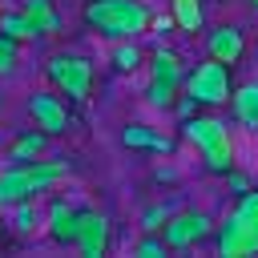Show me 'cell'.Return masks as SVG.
Returning <instances> with one entry per match:
<instances>
[{
    "label": "cell",
    "mask_w": 258,
    "mask_h": 258,
    "mask_svg": "<svg viewBox=\"0 0 258 258\" xmlns=\"http://www.w3.org/2000/svg\"><path fill=\"white\" fill-rule=\"evenodd\" d=\"M81 20L101 40H129L153 28V8L145 0H85Z\"/></svg>",
    "instance_id": "cell-1"
},
{
    "label": "cell",
    "mask_w": 258,
    "mask_h": 258,
    "mask_svg": "<svg viewBox=\"0 0 258 258\" xmlns=\"http://www.w3.org/2000/svg\"><path fill=\"white\" fill-rule=\"evenodd\" d=\"M214 234H218V254L226 258L258 254V189L238 194V206L226 214V222L214 226Z\"/></svg>",
    "instance_id": "cell-2"
},
{
    "label": "cell",
    "mask_w": 258,
    "mask_h": 258,
    "mask_svg": "<svg viewBox=\"0 0 258 258\" xmlns=\"http://www.w3.org/2000/svg\"><path fill=\"white\" fill-rule=\"evenodd\" d=\"M181 137L202 153V165L210 169V173H218V177H226V169L234 165V137H230V129H226V121H218V117H185L181 121Z\"/></svg>",
    "instance_id": "cell-3"
},
{
    "label": "cell",
    "mask_w": 258,
    "mask_h": 258,
    "mask_svg": "<svg viewBox=\"0 0 258 258\" xmlns=\"http://www.w3.org/2000/svg\"><path fill=\"white\" fill-rule=\"evenodd\" d=\"M44 77L56 93H64V101H89L93 93V60L81 52H52L44 60Z\"/></svg>",
    "instance_id": "cell-4"
},
{
    "label": "cell",
    "mask_w": 258,
    "mask_h": 258,
    "mask_svg": "<svg viewBox=\"0 0 258 258\" xmlns=\"http://www.w3.org/2000/svg\"><path fill=\"white\" fill-rule=\"evenodd\" d=\"M181 89L198 101V105H226L230 101V93H234V77H230V64L226 60H214V56H206V60H198L189 73H185V81H181Z\"/></svg>",
    "instance_id": "cell-5"
},
{
    "label": "cell",
    "mask_w": 258,
    "mask_h": 258,
    "mask_svg": "<svg viewBox=\"0 0 258 258\" xmlns=\"http://www.w3.org/2000/svg\"><path fill=\"white\" fill-rule=\"evenodd\" d=\"M214 234V218L210 214H202V210H181V214H169L165 218V226H161V238H165V246L169 250H189V246H198L202 238H210Z\"/></svg>",
    "instance_id": "cell-6"
},
{
    "label": "cell",
    "mask_w": 258,
    "mask_h": 258,
    "mask_svg": "<svg viewBox=\"0 0 258 258\" xmlns=\"http://www.w3.org/2000/svg\"><path fill=\"white\" fill-rule=\"evenodd\" d=\"M28 121L36 129H44L48 137H60L69 129V105L56 97V89H36L28 97Z\"/></svg>",
    "instance_id": "cell-7"
},
{
    "label": "cell",
    "mask_w": 258,
    "mask_h": 258,
    "mask_svg": "<svg viewBox=\"0 0 258 258\" xmlns=\"http://www.w3.org/2000/svg\"><path fill=\"white\" fill-rule=\"evenodd\" d=\"M77 254L85 258H101L109 250V218L97 210H77V238H73Z\"/></svg>",
    "instance_id": "cell-8"
},
{
    "label": "cell",
    "mask_w": 258,
    "mask_h": 258,
    "mask_svg": "<svg viewBox=\"0 0 258 258\" xmlns=\"http://www.w3.org/2000/svg\"><path fill=\"white\" fill-rule=\"evenodd\" d=\"M206 56H214V60H226L230 69L246 56V32L238 28V24H218L210 36H206Z\"/></svg>",
    "instance_id": "cell-9"
},
{
    "label": "cell",
    "mask_w": 258,
    "mask_h": 258,
    "mask_svg": "<svg viewBox=\"0 0 258 258\" xmlns=\"http://www.w3.org/2000/svg\"><path fill=\"white\" fill-rule=\"evenodd\" d=\"M24 198H36V181H32V165L28 161H8V169L0 173V206H16Z\"/></svg>",
    "instance_id": "cell-10"
},
{
    "label": "cell",
    "mask_w": 258,
    "mask_h": 258,
    "mask_svg": "<svg viewBox=\"0 0 258 258\" xmlns=\"http://www.w3.org/2000/svg\"><path fill=\"white\" fill-rule=\"evenodd\" d=\"M44 230L56 246H73L77 238V206H69L64 198H52L48 202V214H44Z\"/></svg>",
    "instance_id": "cell-11"
},
{
    "label": "cell",
    "mask_w": 258,
    "mask_h": 258,
    "mask_svg": "<svg viewBox=\"0 0 258 258\" xmlns=\"http://www.w3.org/2000/svg\"><path fill=\"white\" fill-rule=\"evenodd\" d=\"M4 157H8V161H36V157H48V133L36 129V125H28L24 133H16V137L8 141Z\"/></svg>",
    "instance_id": "cell-12"
},
{
    "label": "cell",
    "mask_w": 258,
    "mask_h": 258,
    "mask_svg": "<svg viewBox=\"0 0 258 258\" xmlns=\"http://www.w3.org/2000/svg\"><path fill=\"white\" fill-rule=\"evenodd\" d=\"M121 145L125 149H141V153H173V137L153 133L149 125H125L121 129Z\"/></svg>",
    "instance_id": "cell-13"
},
{
    "label": "cell",
    "mask_w": 258,
    "mask_h": 258,
    "mask_svg": "<svg viewBox=\"0 0 258 258\" xmlns=\"http://www.w3.org/2000/svg\"><path fill=\"white\" fill-rule=\"evenodd\" d=\"M230 109H234V121L250 133H258V81H246L230 93Z\"/></svg>",
    "instance_id": "cell-14"
},
{
    "label": "cell",
    "mask_w": 258,
    "mask_h": 258,
    "mask_svg": "<svg viewBox=\"0 0 258 258\" xmlns=\"http://www.w3.org/2000/svg\"><path fill=\"white\" fill-rule=\"evenodd\" d=\"M109 64H113V73H137V69L145 64V48L137 44V36H129V40H113V48H109Z\"/></svg>",
    "instance_id": "cell-15"
},
{
    "label": "cell",
    "mask_w": 258,
    "mask_h": 258,
    "mask_svg": "<svg viewBox=\"0 0 258 258\" xmlns=\"http://www.w3.org/2000/svg\"><path fill=\"white\" fill-rule=\"evenodd\" d=\"M24 16L32 20L36 36H56L60 32V12L52 8V0H24Z\"/></svg>",
    "instance_id": "cell-16"
},
{
    "label": "cell",
    "mask_w": 258,
    "mask_h": 258,
    "mask_svg": "<svg viewBox=\"0 0 258 258\" xmlns=\"http://www.w3.org/2000/svg\"><path fill=\"white\" fill-rule=\"evenodd\" d=\"M169 12H173V24L189 36L206 28V4L202 0H169Z\"/></svg>",
    "instance_id": "cell-17"
},
{
    "label": "cell",
    "mask_w": 258,
    "mask_h": 258,
    "mask_svg": "<svg viewBox=\"0 0 258 258\" xmlns=\"http://www.w3.org/2000/svg\"><path fill=\"white\" fill-rule=\"evenodd\" d=\"M149 77H161V81H185V60H181L173 48L157 44V52H153V60H149Z\"/></svg>",
    "instance_id": "cell-18"
},
{
    "label": "cell",
    "mask_w": 258,
    "mask_h": 258,
    "mask_svg": "<svg viewBox=\"0 0 258 258\" xmlns=\"http://www.w3.org/2000/svg\"><path fill=\"white\" fill-rule=\"evenodd\" d=\"M177 93H181V81H161V77H149V85H145V105L165 113V109H173Z\"/></svg>",
    "instance_id": "cell-19"
},
{
    "label": "cell",
    "mask_w": 258,
    "mask_h": 258,
    "mask_svg": "<svg viewBox=\"0 0 258 258\" xmlns=\"http://www.w3.org/2000/svg\"><path fill=\"white\" fill-rule=\"evenodd\" d=\"M0 32L12 36V40H32V36H36L32 20L24 16V8H20V12H0Z\"/></svg>",
    "instance_id": "cell-20"
},
{
    "label": "cell",
    "mask_w": 258,
    "mask_h": 258,
    "mask_svg": "<svg viewBox=\"0 0 258 258\" xmlns=\"http://www.w3.org/2000/svg\"><path fill=\"white\" fill-rule=\"evenodd\" d=\"M8 210H12V230H16V234H32V230H36L40 214H36L32 198H24V202H16V206H8Z\"/></svg>",
    "instance_id": "cell-21"
},
{
    "label": "cell",
    "mask_w": 258,
    "mask_h": 258,
    "mask_svg": "<svg viewBox=\"0 0 258 258\" xmlns=\"http://www.w3.org/2000/svg\"><path fill=\"white\" fill-rule=\"evenodd\" d=\"M133 254H137V258H165V254H169V246H165V238H161V230H145V234L137 238V246H133Z\"/></svg>",
    "instance_id": "cell-22"
},
{
    "label": "cell",
    "mask_w": 258,
    "mask_h": 258,
    "mask_svg": "<svg viewBox=\"0 0 258 258\" xmlns=\"http://www.w3.org/2000/svg\"><path fill=\"white\" fill-rule=\"evenodd\" d=\"M16 60H20V40H12V36H4V32H0V77H4V73H12V69H16Z\"/></svg>",
    "instance_id": "cell-23"
},
{
    "label": "cell",
    "mask_w": 258,
    "mask_h": 258,
    "mask_svg": "<svg viewBox=\"0 0 258 258\" xmlns=\"http://www.w3.org/2000/svg\"><path fill=\"white\" fill-rule=\"evenodd\" d=\"M169 214H173V210H169V206H149V210H145V214H141V230H161V226H165V218H169Z\"/></svg>",
    "instance_id": "cell-24"
},
{
    "label": "cell",
    "mask_w": 258,
    "mask_h": 258,
    "mask_svg": "<svg viewBox=\"0 0 258 258\" xmlns=\"http://www.w3.org/2000/svg\"><path fill=\"white\" fill-rule=\"evenodd\" d=\"M226 185H230V189H234V194H246V189H250V181H246V177H242V173H238V169H234V165H230V169H226Z\"/></svg>",
    "instance_id": "cell-25"
},
{
    "label": "cell",
    "mask_w": 258,
    "mask_h": 258,
    "mask_svg": "<svg viewBox=\"0 0 258 258\" xmlns=\"http://www.w3.org/2000/svg\"><path fill=\"white\" fill-rule=\"evenodd\" d=\"M0 238H4V222H0Z\"/></svg>",
    "instance_id": "cell-26"
}]
</instances>
